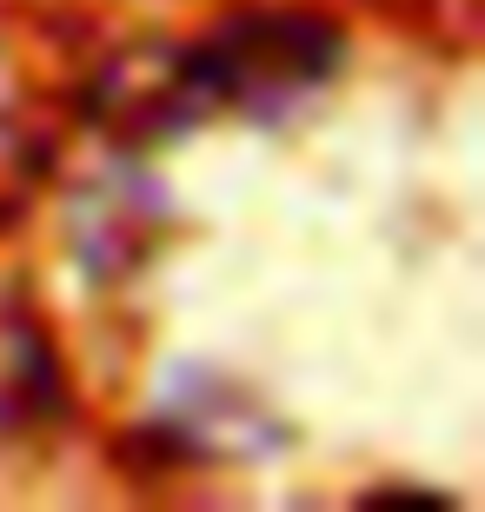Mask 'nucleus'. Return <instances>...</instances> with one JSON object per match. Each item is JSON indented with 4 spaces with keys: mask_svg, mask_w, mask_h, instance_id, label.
I'll list each match as a JSON object with an SVG mask.
<instances>
[{
    "mask_svg": "<svg viewBox=\"0 0 485 512\" xmlns=\"http://www.w3.org/2000/svg\"><path fill=\"white\" fill-rule=\"evenodd\" d=\"M339 60H346V40L326 14L246 7V14H226L206 40L180 47V74H187L200 120L206 114L280 120L339 74Z\"/></svg>",
    "mask_w": 485,
    "mask_h": 512,
    "instance_id": "obj_1",
    "label": "nucleus"
}]
</instances>
